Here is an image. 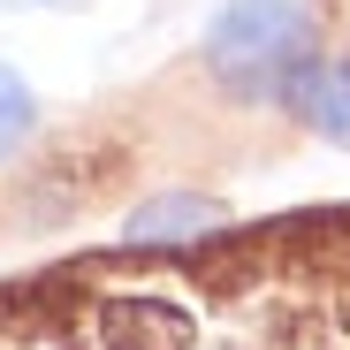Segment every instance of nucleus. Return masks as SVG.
<instances>
[{
  "instance_id": "nucleus-1",
  "label": "nucleus",
  "mask_w": 350,
  "mask_h": 350,
  "mask_svg": "<svg viewBox=\"0 0 350 350\" xmlns=\"http://www.w3.org/2000/svg\"><path fill=\"white\" fill-rule=\"evenodd\" d=\"M305 62H312V8L305 0H228L206 23V69L244 99H282V84Z\"/></svg>"
},
{
  "instance_id": "nucleus-2",
  "label": "nucleus",
  "mask_w": 350,
  "mask_h": 350,
  "mask_svg": "<svg viewBox=\"0 0 350 350\" xmlns=\"http://www.w3.org/2000/svg\"><path fill=\"white\" fill-rule=\"evenodd\" d=\"M99 335H107V350H191V342H198L191 312H175V305H160V297H122V305H107Z\"/></svg>"
},
{
  "instance_id": "nucleus-3",
  "label": "nucleus",
  "mask_w": 350,
  "mask_h": 350,
  "mask_svg": "<svg viewBox=\"0 0 350 350\" xmlns=\"http://www.w3.org/2000/svg\"><path fill=\"white\" fill-rule=\"evenodd\" d=\"M228 213H221V198H191V191H175V198H145L130 221H122V237L130 244H198V237H213Z\"/></svg>"
},
{
  "instance_id": "nucleus-4",
  "label": "nucleus",
  "mask_w": 350,
  "mask_h": 350,
  "mask_svg": "<svg viewBox=\"0 0 350 350\" xmlns=\"http://www.w3.org/2000/svg\"><path fill=\"white\" fill-rule=\"evenodd\" d=\"M31 130H38V99H31V84H23L8 62H0V160H8Z\"/></svg>"
},
{
  "instance_id": "nucleus-5",
  "label": "nucleus",
  "mask_w": 350,
  "mask_h": 350,
  "mask_svg": "<svg viewBox=\"0 0 350 350\" xmlns=\"http://www.w3.org/2000/svg\"><path fill=\"white\" fill-rule=\"evenodd\" d=\"M0 8H69V0H0Z\"/></svg>"
}]
</instances>
